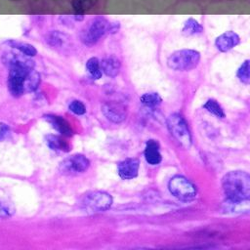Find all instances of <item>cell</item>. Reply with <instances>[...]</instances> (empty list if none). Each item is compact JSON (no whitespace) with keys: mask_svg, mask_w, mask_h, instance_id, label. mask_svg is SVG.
I'll return each mask as SVG.
<instances>
[{"mask_svg":"<svg viewBox=\"0 0 250 250\" xmlns=\"http://www.w3.org/2000/svg\"><path fill=\"white\" fill-rule=\"evenodd\" d=\"M240 42V37L234 31H226L219 35L215 40L217 49L221 52H227L235 47Z\"/></svg>","mask_w":250,"mask_h":250,"instance_id":"8fae6325","label":"cell"},{"mask_svg":"<svg viewBox=\"0 0 250 250\" xmlns=\"http://www.w3.org/2000/svg\"><path fill=\"white\" fill-rule=\"evenodd\" d=\"M140 161L138 158L129 157L118 163V174L123 179H132L138 175Z\"/></svg>","mask_w":250,"mask_h":250,"instance_id":"7c38bea8","label":"cell"},{"mask_svg":"<svg viewBox=\"0 0 250 250\" xmlns=\"http://www.w3.org/2000/svg\"><path fill=\"white\" fill-rule=\"evenodd\" d=\"M46 143L48 144L49 147H51L52 149L62 150V151H67L69 149V144L62 137H59L56 135L46 136Z\"/></svg>","mask_w":250,"mask_h":250,"instance_id":"e0dca14e","label":"cell"},{"mask_svg":"<svg viewBox=\"0 0 250 250\" xmlns=\"http://www.w3.org/2000/svg\"><path fill=\"white\" fill-rule=\"evenodd\" d=\"M237 77L244 83H250V60L242 62L237 70Z\"/></svg>","mask_w":250,"mask_h":250,"instance_id":"603a6c76","label":"cell"},{"mask_svg":"<svg viewBox=\"0 0 250 250\" xmlns=\"http://www.w3.org/2000/svg\"><path fill=\"white\" fill-rule=\"evenodd\" d=\"M112 203L109 193L101 190L91 191L82 197L81 205L89 212H101L108 209Z\"/></svg>","mask_w":250,"mask_h":250,"instance_id":"52a82bcc","label":"cell"},{"mask_svg":"<svg viewBox=\"0 0 250 250\" xmlns=\"http://www.w3.org/2000/svg\"><path fill=\"white\" fill-rule=\"evenodd\" d=\"M203 30V26L194 19L189 18L188 21H185L184 23V27H183V32L188 34V35H191V34H197L202 32Z\"/></svg>","mask_w":250,"mask_h":250,"instance_id":"ffe728a7","label":"cell"},{"mask_svg":"<svg viewBox=\"0 0 250 250\" xmlns=\"http://www.w3.org/2000/svg\"><path fill=\"white\" fill-rule=\"evenodd\" d=\"M2 61L5 65L10 67L15 66H26V67H34V61L30 59L29 56L24 55L21 52L15 53V52H7L3 54Z\"/></svg>","mask_w":250,"mask_h":250,"instance_id":"30bf717a","label":"cell"},{"mask_svg":"<svg viewBox=\"0 0 250 250\" xmlns=\"http://www.w3.org/2000/svg\"><path fill=\"white\" fill-rule=\"evenodd\" d=\"M44 118L46 120H48L53 125V127L58 132H60L62 135L66 136V137L72 135V133H73L72 128L70 127L69 123L62 116L55 115V114H47L44 116Z\"/></svg>","mask_w":250,"mask_h":250,"instance_id":"4fadbf2b","label":"cell"},{"mask_svg":"<svg viewBox=\"0 0 250 250\" xmlns=\"http://www.w3.org/2000/svg\"><path fill=\"white\" fill-rule=\"evenodd\" d=\"M14 207L11 202L0 199V216L1 217H9L14 213Z\"/></svg>","mask_w":250,"mask_h":250,"instance_id":"d4e9b609","label":"cell"},{"mask_svg":"<svg viewBox=\"0 0 250 250\" xmlns=\"http://www.w3.org/2000/svg\"><path fill=\"white\" fill-rule=\"evenodd\" d=\"M109 21L104 17H97L91 21L81 32V40L86 45H93L108 31Z\"/></svg>","mask_w":250,"mask_h":250,"instance_id":"8992f818","label":"cell"},{"mask_svg":"<svg viewBox=\"0 0 250 250\" xmlns=\"http://www.w3.org/2000/svg\"><path fill=\"white\" fill-rule=\"evenodd\" d=\"M167 127L174 139L184 148L191 145V136L185 118L180 113H172L167 118Z\"/></svg>","mask_w":250,"mask_h":250,"instance_id":"277c9868","label":"cell"},{"mask_svg":"<svg viewBox=\"0 0 250 250\" xmlns=\"http://www.w3.org/2000/svg\"><path fill=\"white\" fill-rule=\"evenodd\" d=\"M9 69L8 87L13 95L20 96L24 92H30L37 88L40 82V75L34 67L15 66Z\"/></svg>","mask_w":250,"mask_h":250,"instance_id":"6da1fadb","label":"cell"},{"mask_svg":"<svg viewBox=\"0 0 250 250\" xmlns=\"http://www.w3.org/2000/svg\"><path fill=\"white\" fill-rule=\"evenodd\" d=\"M7 43L10 44L11 47L18 49L19 51H21V53H23L24 55H27L29 57L35 56L37 53V50L35 49V47L29 43L26 42H21V41H16V40H9L7 41Z\"/></svg>","mask_w":250,"mask_h":250,"instance_id":"ac0fdd59","label":"cell"},{"mask_svg":"<svg viewBox=\"0 0 250 250\" xmlns=\"http://www.w3.org/2000/svg\"><path fill=\"white\" fill-rule=\"evenodd\" d=\"M222 210L226 213H243L250 211V200L241 199V200H229L225 202L222 206Z\"/></svg>","mask_w":250,"mask_h":250,"instance_id":"9a60e30c","label":"cell"},{"mask_svg":"<svg viewBox=\"0 0 250 250\" xmlns=\"http://www.w3.org/2000/svg\"><path fill=\"white\" fill-rule=\"evenodd\" d=\"M204 108H206L209 112L213 113L214 115H216L217 117L223 118L225 117V112L223 107L221 106V104L214 99H209L206 101V103L204 104Z\"/></svg>","mask_w":250,"mask_h":250,"instance_id":"44dd1931","label":"cell"},{"mask_svg":"<svg viewBox=\"0 0 250 250\" xmlns=\"http://www.w3.org/2000/svg\"><path fill=\"white\" fill-rule=\"evenodd\" d=\"M120 66L121 62L119 59L114 55L106 56L101 62L102 70L108 76H115L119 72Z\"/></svg>","mask_w":250,"mask_h":250,"instance_id":"5bb4252c","label":"cell"},{"mask_svg":"<svg viewBox=\"0 0 250 250\" xmlns=\"http://www.w3.org/2000/svg\"><path fill=\"white\" fill-rule=\"evenodd\" d=\"M69 109L76 114H83L86 111V106L81 101L74 100L69 104Z\"/></svg>","mask_w":250,"mask_h":250,"instance_id":"484cf974","label":"cell"},{"mask_svg":"<svg viewBox=\"0 0 250 250\" xmlns=\"http://www.w3.org/2000/svg\"><path fill=\"white\" fill-rule=\"evenodd\" d=\"M104 116L112 122H121L126 117V106L118 102H106L102 105Z\"/></svg>","mask_w":250,"mask_h":250,"instance_id":"9c48e42d","label":"cell"},{"mask_svg":"<svg viewBox=\"0 0 250 250\" xmlns=\"http://www.w3.org/2000/svg\"><path fill=\"white\" fill-rule=\"evenodd\" d=\"M168 188L175 197L184 201L192 200L196 196L195 186L186 177L181 175L172 177L168 183Z\"/></svg>","mask_w":250,"mask_h":250,"instance_id":"5b68a950","label":"cell"},{"mask_svg":"<svg viewBox=\"0 0 250 250\" xmlns=\"http://www.w3.org/2000/svg\"><path fill=\"white\" fill-rule=\"evenodd\" d=\"M66 39V36L58 30H53L51 31L48 36H47V41L50 45L54 46V47H61L62 46L64 40Z\"/></svg>","mask_w":250,"mask_h":250,"instance_id":"7402d4cb","label":"cell"},{"mask_svg":"<svg viewBox=\"0 0 250 250\" xmlns=\"http://www.w3.org/2000/svg\"><path fill=\"white\" fill-rule=\"evenodd\" d=\"M8 131H9V127L6 124H0V138L2 136L3 138H5Z\"/></svg>","mask_w":250,"mask_h":250,"instance_id":"4316f807","label":"cell"},{"mask_svg":"<svg viewBox=\"0 0 250 250\" xmlns=\"http://www.w3.org/2000/svg\"><path fill=\"white\" fill-rule=\"evenodd\" d=\"M86 68L93 78L99 79L102 76L101 62H99L98 58L92 57V58L88 59V61L86 62Z\"/></svg>","mask_w":250,"mask_h":250,"instance_id":"d6986e66","label":"cell"},{"mask_svg":"<svg viewBox=\"0 0 250 250\" xmlns=\"http://www.w3.org/2000/svg\"><path fill=\"white\" fill-rule=\"evenodd\" d=\"M141 101L144 104L148 106H155L162 102L161 97L157 93H146L141 97Z\"/></svg>","mask_w":250,"mask_h":250,"instance_id":"cb8c5ba5","label":"cell"},{"mask_svg":"<svg viewBox=\"0 0 250 250\" xmlns=\"http://www.w3.org/2000/svg\"><path fill=\"white\" fill-rule=\"evenodd\" d=\"M90 165L89 159L83 154H73L65 158L61 163V170L66 174H75L84 172Z\"/></svg>","mask_w":250,"mask_h":250,"instance_id":"ba28073f","label":"cell"},{"mask_svg":"<svg viewBox=\"0 0 250 250\" xmlns=\"http://www.w3.org/2000/svg\"><path fill=\"white\" fill-rule=\"evenodd\" d=\"M222 186L225 194L229 200H241L250 197V174L236 170L227 173Z\"/></svg>","mask_w":250,"mask_h":250,"instance_id":"7a4b0ae2","label":"cell"},{"mask_svg":"<svg viewBox=\"0 0 250 250\" xmlns=\"http://www.w3.org/2000/svg\"><path fill=\"white\" fill-rule=\"evenodd\" d=\"M145 156L149 164L155 165L161 161V154L159 152V145L155 140H148L145 148Z\"/></svg>","mask_w":250,"mask_h":250,"instance_id":"2e32d148","label":"cell"},{"mask_svg":"<svg viewBox=\"0 0 250 250\" xmlns=\"http://www.w3.org/2000/svg\"><path fill=\"white\" fill-rule=\"evenodd\" d=\"M199 60V52L192 49H182L168 57L167 64L174 70H190L198 64Z\"/></svg>","mask_w":250,"mask_h":250,"instance_id":"3957f363","label":"cell"}]
</instances>
